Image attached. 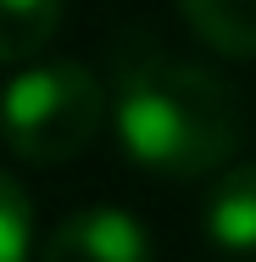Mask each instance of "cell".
<instances>
[{
	"label": "cell",
	"mask_w": 256,
	"mask_h": 262,
	"mask_svg": "<svg viewBox=\"0 0 256 262\" xmlns=\"http://www.w3.org/2000/svg\"><path fill=\"white\" fill-rule=\"evenodd\" d=\"M123 151L161 179H206L245 140V106L228 78L173 56L151 34H123L111 51V95Z\"/></svg>",
	"instance_id": "obj_1"
},
{
	"label": "cell",
	"mask_w": 256,
	"mask_h": 262,
	"mask_svg": "<svg viewBox=\"0 0 256 262\" xmlns=\"http://www.w3.org/2000/svg\"><path fill=\"white\" fill-rule=\"evenodd\" d=\"M106 128V84L84 61H39L0 95V140L34 167L73 162Z\"/></svg>",
	"instance_id": "obj_2"
},
{
	"label": "cell",
	"mask_w": 256,
	"mask_h": 262,
	"mask_svg": "<svg viewBox=\"0 0 256 262\" xmlns=\"http://www.w3.org/2000/svg\"><path fill=\"white\" fill-rule=\"evenodd\" d=\"M39 262H156L151 234L123 207H84L61 217L45 240Z\"/></svg>",
	"instance_id": "obj_3"
},
{
	"label": "cell",
	"mask_w": 256,
	"mask_h": 262,
	"mask_svg": "<svg viewBox=\"0 0 256 262\" xmlns=\"http://www.w3.org/2000/svg\"><path fill=\"white\" fill-rule=\"evenodd\" d=\"M206 234L223 251H256V162L217 167L206 190Z\"/></svg>",
	"instance_id": "obj_4"
},
{
	"label": "cell",
	"mask_w": 256,
	"mask_h": 262,
	"mask_svg": "<svg viewBox=\"0 0 256 262\" xmlns=\"http://www.w3.org/2000/svg\"><path fill=\"white\" fill-rule=\"evenodd\" d=\"M178 11L195 28V39L217 56H256V0H178Z\"/></svg>",
	"instance_id": "obj_5"
},
{
	"label": "cell",
	"mask_w": 256,
	"mask_h": 262,
	"mask_svg": "<svg viewBox=\"0 0 256 262\" xmlns=\"http://www.w3.org/2000/svg\"><path fill=\"white\" fill-rule=\"evenodd\" d=\"M67 0H0V61H28L56 39Z\"/></svg>",
	"instance_id": "obj_6"
},
{
	"label": "cell",
	"mask_w": 256,
	"mask_h": 262,
	"mask_svg": "<svg viewBox=\"0 0 256 262\" xmlns=\"http://www.w3.org/2000/svg\"><path fill=\"white\" fill-rule=\"evenodd\" d=\"M28 240H34L28 190L0 167V262H22V257H28Z\"/></svg>",
	"instance_id": "obj_7"
}]
</instances>
